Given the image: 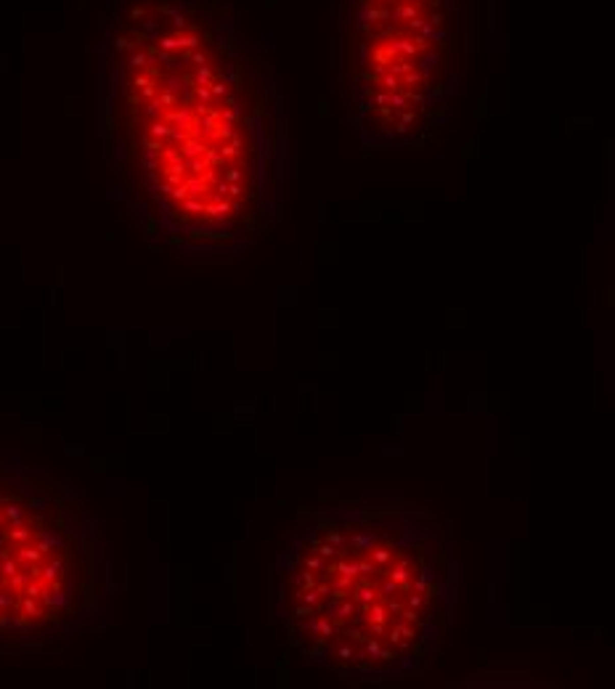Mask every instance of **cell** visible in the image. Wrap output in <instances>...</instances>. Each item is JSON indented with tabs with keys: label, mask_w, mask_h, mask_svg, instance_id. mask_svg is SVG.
<instances>
[{
	"label": "cell",
	"mask_w": 615,
	"mask_h": 689,
	"mask_svg": "<svg viewBox=\"0 0 615 689\" xmlns=\"http://www.w3.org/2000/svg\"><path fill=\"white\" fill-rule=\"evenodd\" d=\"M98 93L112 167L170 236L223 242L271 209L273 103L210 0H117Z\"/></svg>",
	"instance_id": "6da1fadb"
},
{
	"label": "cell",
	"mask_w": 615,
	"mask_h": 689,
	"mask_svg": "<svg viewBox=\"0 0 615 689\" xmlns=\"http://www.w3.org/2000/svg\"><path fill=\"white\" fill-rule=\"evenodd\" d=\"M459 602L451 533L427 509L340 501L302 509L271 567L289 644L345 681L422 673Z\"/></svg>",
	"instance_id": "7a4b0ae2"
},
{
	"label": "cell",
	"mask_w": 615,
	"mask_h": 689,
	"mask_svg": "<svg viewBox=\"0 0 615 689\" xmlns=\"http://www.w3.org/2000/svg\"><path fill=\"white\" fill-rule=\"evenodd\" d=\"M117 594L112 541L85 493L0 448V639L61 649L106 628Z\"/></svg>",
	"instance_id": "3957f363"
},
{
	"label": "cell",
	"mask_w": 615,
	"mask_h": 689,
	"mask_svg": "<svg viewBox=\"0 0 615 689\" xmlns=\"http://www.w3.org/2000/svg\"><path fill=\"white\" fill-rule=\"evenodd\" d=\"M464 0H353L355 130L398 149L443 122L462 85Z\"/></svg>",
	"instance_id": "277c9868"
}]
</instances>
